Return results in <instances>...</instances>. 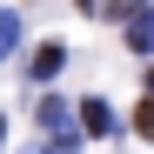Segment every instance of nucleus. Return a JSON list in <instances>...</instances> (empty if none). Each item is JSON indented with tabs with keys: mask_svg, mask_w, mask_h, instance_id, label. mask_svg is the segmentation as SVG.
<instances>
[{
	"mask_svg": "<svg viewBox=\"0 0 154 154\" xmlns=\"http://www.w3.org/2000/svg\"><path fill=\"white\" fill-rule=\"evenodd\" d=\"M60 67H67V47H60V40H40L34 60H27V81H54Z\"/></svg>",
	"mask_w": 154,
	"mask_h": 154,
	"instance_id": "obj_1",
	"label": "nucleus"
},
{
	"mask_svg": "<svg viewBox=\"0 0 154 154\" xmlns=\"http://www.w3.org/2000/svg\"><path fill=\"white\" fill-rule=\"evenodd\" d=\"M81 127H87V134H114V107H107L100 94H87V100H81Z\"/></svg>",
	"mask_w": 154,
	"mask_h": 154,
	"instance_id": "obj_3",
	"label": "nucleus"
},
{
	"mask_svg": "<svg viewBox=\"0 0 154 154\" xmlns=\"http://www.w3.org/2000/svg\"><path fill=\"white\" fill-rule=\"evenodd\" d=\"M107 14L114 20H134V0H107Z\"/></svg>",
	"mask_w": 154,
	"mask_h": 154,
	"instance_id": "obj_7",
	"label": "nucleus"
},
{
	"mask_svg": "<svg viewBox=\"0 0 154 154\" xmlns=\"http://www.w3.org/2000/svg\"><path fill=\"white\" fill-rule=\"evenodd\" d=\"M127 47H134V54H154V7H141L127 20Z\"/></svg>",
	"mask_w": 154,
	"mask_h": 154,
	"instance_id": "obj_4",
	"label": "nucleus"
},
{
	"mask_svg": "<svg viewBox=\"0 0 154 154\" xmlns=\"http://www.w3.org/2000/svg\"><path fill=\"white\" fill-rule=\"evenodd\" d=\"M134 134H141V141H154V100H141V107H134Z\"/></svg>",
	"mask_w": 154,
	"mask_h": 154,
	"instance_id": "obj_6",
	"label": "nucleus"
},
{
	"mask_svg": "<svg viewBox=\"0 0 154 154\" xmlns=\"http://www.w3.org/2000/svg\"><path fill=\"white\" fill-rule=\"evenodd\" d=\"M81 7H94V0H81Z\"/></svg>",
	"mask_w": 154,
	"mask_h": 154,
	"instance_id": "obj_9",
	"label": "nucleus"
},
{
	"mask_svg": "<svg viewBox=\"0 0 154 154\" xmlns=\"http://www.w3.org/2000/svg\"><path fill=\"white\" fill-rule=\"evenodd\" d=\"M14 47H20V14H7V7H0V60H7Z\"/></svg>",
	"mask_w": 154,
	"mask_h": 154,
	"instance_id": "obj_5",
	"label": "nucleus"
},
{
	"mask_svg": "<svg viewBox=\"0 0 154 154\" xmlns=\"http://www.w3.org/2000/svg\"><path fill=\"white\" fill-rule=\"evenodd\" d=\"M147 100H154V67H147Z\"/></svg>",
	"mask_w": 154,
	"mask_h": 154,
	"instance_id": "obj_8",
	"label": "nucleus"
},
{
	"mask_svg": "<svg viewBox=\"0 0 154 154\" xmlns=\"http://www.w3.org/2000/svg\"><path fill=\"white\" fill-rule=\"evenodd\" d=\"M34 121L47 127V141H67V134H74V121H67V100H40V107H34Z\"/></svg>",
	"mask_w": 154,
	"mask_h": 154,
	"instance_id": "obj_2",
	"label": "nucleus"
}]
</instances>
